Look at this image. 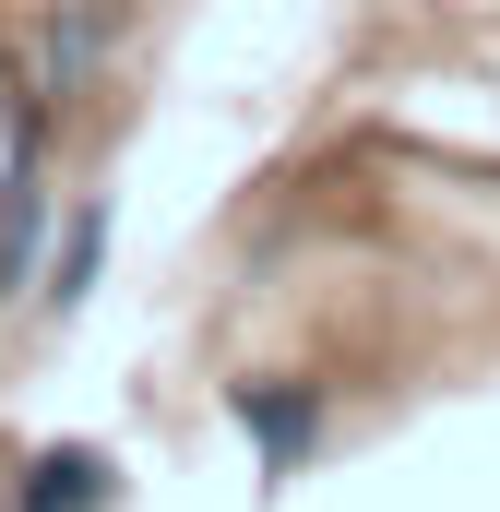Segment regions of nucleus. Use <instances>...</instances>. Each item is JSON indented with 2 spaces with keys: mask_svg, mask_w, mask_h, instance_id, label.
<instances>
[{
  "mask_svg": "<svg viewBox=\"0 0 500 512\" xmlns=\"http://www.w3.org/2000/svg\"><path fill=\"white\" fill-rule=\"evenodd\" d=\"M36 143H48V120L24 108V120H12V167H0V298L36 274V239H48V179H36Z\"/></svg>",
  "mask_w": 500,
  "mask_h": 512,
  "instance_id": "f257e3e1",
  "label": "nucleus"
},
{
  "mask_svg": "<svg viewBox=\"0 0 500 512\" xmlns=\"http://www.w3.org/2000/svg\"><path fill=\"white\" fill-rule=\"evenodd\" d=\"M96 274H108V203H72V227H60V262H48V310H84L96 298Z\"/></svg>",
  "mask_w": 500,
  "mask_h": 512,
  "instance_id": "20e7f679",
  "label": "nucleus"
},
{
  "mask_svg": "<svg viewBox=\"0 0 500 512\" xmlns=\"http://www.w3.org/2000/svg\"><path fill=\"white\" fill-rule=\"evenodd\" d=\"M84 72H96V0H60V48H48V84L72 96Z\"/></svg>",
  "mask_w": 500,
  "mask_h": 512,
  "instance_id": "39448f33",
  "label": "nucleus"
},
{
  "mask_svg": "<svg viewBox=\"0 0 500 512\" xmlns=\"http://www.w3.org/2000/svg\"><path fill=\"white\" fill-rule=\"evenodd\" d=\"M120 501V465L96 441H48L24 477H12V512H108Z\"/></svg>",
  "mask_w": 500,
  "mask_h": 512,
  "instance_id": "f03ea898",
  "label": "nucleus"
},
{
  "mask_svg": "<svg viewBox=\"0 0 500 512\" xmlns=\"http://www.w3.org/2000/svg\"><path fill=\"white\" fill-rule=\"evenodd\" d=\"M227 405H239L250 453H262L274 477H298V453L322 441V393H310V382H239V393H227Z\"/></svg>",
  "mask_w": 500,
  "mask_h": 512,
  "instance_id": "7ed1b4c3",
  "label": "nucleus"
}]
</instances>
